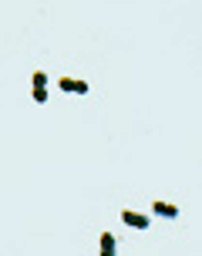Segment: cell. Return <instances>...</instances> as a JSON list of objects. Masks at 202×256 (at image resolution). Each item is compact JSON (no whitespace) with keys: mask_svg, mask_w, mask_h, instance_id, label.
<instances>
[{"mask_svg":"<svg viewBox=\"0 0 202 256\" xmlns=\"http://www.w3.org/2000/svg\"><path fill=\"white\" fill-rule=\"evenodd\" d=\"M122 223H125V226H132V229H148V223H152V219H148L145 212L125 209V212H122Z\"/></svg>","mask_w":202,"mask_h":256,"instance_id":"6da1fadb","label":"cell"},{"mask_svg":"<svg viewBox=\"0 0 202 256\" xmlns=\"http://www.w3.org/2000/svg\"><path fill=\"white\" fill-rule=\"evenodd\" d=\"M31 95H34V101H37V105H44V101H47V88H31Z\"/></svg>","mask_w":202,"mask_h":256,"instance_id":"5b68a950","label":"cell"},{"mask_svg":"<svg viewBox=\"0 0 202 256\" xmlns=\"http://www.w3.org/2000/svg\"><path fill=\"white\" fill-rule=\"evenodd\" d=\"M58 88L67 95H88V81H78V78H58Z\"/></svg>","mask_w":202,"mask_h":256,"instance_id":"7a4b0ae2","label":"cell"},{"mask_svg":"<svg viewBox=\"0 0 202 256\" xmlns=\"http://www.w3.org/2000/svg\"><path fill=\"white\" fill-rule=\"evenodd\" d=\"M152 209H155V216H165V219H175V216H179V206H172V202H165V199H155Z\"/></svg>","mask_w":202,"mask_h":256,"instance_id":"3957f363","label":"cell"},{"mask_svg":"<svg viewBox=\"0 0 202 256\" xmlns=\"http://www.w3.org/2000/svg\"><path fill=\"white\" fill-rule=\"evenodd\" d=\"M31 88H47V74H44V71H34V78H31Z\"/></svg>","mask_w":202,"mask_h":256,"instance_id":"277c9868","label":"cell"},{"mask_svg":"<svg viewBox=\"0 0 202 256\" xmlns=\"http://www.w3.org/2000/svg\"><path fill=\"white\" fill-rule=\"evenodd\" d=\"M101 256H118V253L115 250H101Z\"/></svg>","mask_w":202,"mask_h":256,"instance_id":"52a82bcc","label":"cell"},{"mask_svg":"<svg viewBox=\"0 0 202 256\" xmlns=\"http://www.w3.org/2000/svg\"><path fill=\"white\" fill-rule=\"evenodd\" d=\"M101 250H115V233H101Z\"/></svg>","mask_w":202,"mask_h":256,"instance_id":"8992f818","label":"cell"}]
</instances>
